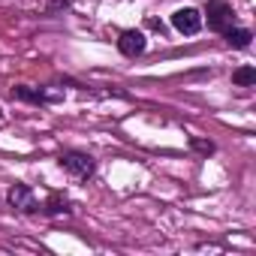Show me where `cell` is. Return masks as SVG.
I'll list each match as a JSON object with an SVG mask.
<instances>
[{
  "label": "cell",
  "instance_id": "6da1fadb",
  "mask_svg": "<svg viewBox=\"0 0 256 256\" xmlns=\"http://www.w3.org/2000/svg\"><path fill=\"white\" fill-rule=\"evenodd\" d=\"M58 163H60V169H64L70 178H76V181L90 178L94 169H96V163H94V157H90L88 151H64V154L58 157Z\"/></svg>",
  "mask_w": 256,
  "mask_h": 256
},
{
  "label": "cell",
  "instance_id": "7a4b0ae2",
  "mask_svg": "<svg viewBox=\"0 0 256 256\" xmlns=\"http://www.w3.org/2000/svg\"><path fill=\"white\" fill-rule=\"evenodd\" d=\"M12 96L22 102H34V106H48V102H60L64 94L60 90H46V88H28V84H16Z\"/></svg>",
  "mask_w": 256,
  "mask_h": 256
},
{
  "label": "cell",
  "instance_id": "3957f363",
  "mask_svg": "<svg viewBox=\"0 0 256 256\" xmlns=\"http://www.w3.org/2000/svg\"><path fill=\"white\" fill-rule=\"evenodd\" d=\"M172 28H175L178 34H184V36H193V34L202 30V12L193 10V6L175 10V12H172Z\"/></svg>",
  "mask_w": 256,
  "mask_h": 256
},
{
  "label": "cell",
  "instance_id": "277c9868",
  "mask_svg": "<svg viewBox=\"0 0 256 256\" xmlns=\"http://www.w3.org/2000/svg\"><path fill=\"white\" fill-rule=\"evenodd\" d=\"M205 16H208V28L217 30V34H223L226 28H232V6L226 4V0H208Z\"/></svg>",
  "mask_w": 256,
  "mask_h": 256
},
{
  "label": "cell",
  "instance_id": "5b68a950",
  "mask_svg": "<svg viewBox=\"0 0 256 256\" xmlns=\"http://www.w3.org/2000/svg\"><path fill=\"white\" fill-rule=\"evenodd\" d=\"M6 202H10L16 211H22V214L40 211V205H36V199H34V190H30L28 184H12L10 193H6Z\"/></svg>",
  "mask_w": 256,
  "mask_h": 256
},
{
  "label": "cell",
  "instance_id": "8992f818",
  "mask_svg": "<svg viewBox=\"0 0 256 256\" xmlns=\"http://www.w3.org/2000/svg\"><path fill=\"white\" fill-rule=\"evenodd\" d=\"M145 46H148V40H145L142 30H124L118 36V48H120L124 58H139L145 52Z\"/></svg>",
  "mask_w": 256,
  "mask_h": 256
},
{
  "label": "cell",
  "instance_id": "52a82bcc",
  "mask_svg": "<svg viewBox=\"0 0 256 256\" xmlns=\"http://www.w3.org/2000/svg\"><path fill=\"white\" fill-rule=\"evenodd\" d=\"M40 211L48 214V217H58V214H70L72 208H70V199H66L64 193H52V196L46 199V205H40Z\"/></svg>",
  "mask_w": 256,
  "mask_h": 256
},
{
  "label": "cell",
  "instance_id": "ba28073f",
  "mask_svg": "<svg viewBox=\"0 0 256 256\" xmlns=\"http://www.w3.org/2000/svg\"><path fill=\"white\" fill-rule=\"evenodd\" d=\"M223 36H226V42H229L232 48H247L250 40H253V34H250L247 28H226Z\"/></svg>",
  "mask_w": 256,
  "mask_h": 256
},
{
  "label": "cell",
  "instance_id": "9c48e42d",
  "mask_svg": "<svg viewBox=\"0 0 256 256\" xmlns=\"http://www.w3.org/2000/svg\"><path fill=\"white\" fill-rule=\"evenodd\" d=\"M232 82H235L238 88H250V84H256V70H253V66H238V70L232 72Z\"/></svg>",
  "mask_w": 256,
  "mask_h": 256
},
{
  "label": "cell",
  "instance_id": "30bf717a",
  "mask_svg": "<svg viewBox=\"0 0 256 256\" xmlns=\"http://www.w3.org/2000/svg\"><path fill=\"white\" fill-rule=\"evenodd\" d=\"M190 145L196 148V151H202V154H214V142H205V139H190Z\"/></svg>",
  "mask_w": 256,
  "mask_h": 256
},
{
  "label": "cell",
  "instance_id": "8fae6325",
  "mask_svg": "<svg viewBox=\"0 0 256 256\" xmlns=\"http://www.w3.org/2000/svg\"><path fill=\"white\" fill-rule=\"evenodd\" d=\"M0 118H4V112H0Z\"/></svg>",
  "mask_w": 256,
  "mask_h": 256
}]
</instances>
